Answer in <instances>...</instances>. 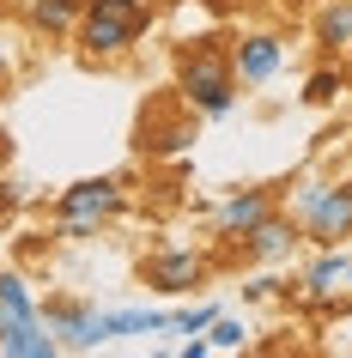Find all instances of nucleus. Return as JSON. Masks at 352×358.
I'll return each instance as SVG.
<instances>
[{"mask_svg": "<svg viewBox=\"0 0 352 358\" xmlns=\"http://www.w3.org/2000/svg\"><path fill=\"white\" fill-rule=\"evenodd\" d=\"M237 243H243V262L279 267V262H292V255H297V243H304V231L292 225V213H286V207H274V213H267V219H261L255 231H243Z\"/></svg>", "mask_w": 352, "mask_h": 358, "instance_id": "nucleus-7", "label": "nucleus"}, {"mask_svg": "<svg viewBox=\"0 0 352 358\" xmlns=\"http://www.w3.org/2000/svg\"><path fill=\"white\" fill-rule=\"evenodd\" d=\"M346 92H352V67H334V61H322V67L304 79V103H310V110H328V103H340Z\"/></svg>", "mask_w": 352, "mask_h": 358, "instance_id": "nucleus-17", "label": "nucleus"}, {"mask_svg": "<svg viewBox=\"0 0 352 358\" xmlns=\"http://www.w3.org/2000/svg\"><path fill=\"white\" fill-rule=\"evenodd\" d=\"M346 267H352V255H346V243H334V249H322L304 273H297V298L310 303V310H334V285L346 280Z\"/></svg>", "mask_w": 352, "mask_h": 358, "instance_id": "nucleus-11", "label": "nucleus"}, {"mask_svg": "<svg viewBox=\"0 0 352 358\" xmlns=\"http://www.w3.org/2000/svg\"><path fill=\"white\" fill-rule=\"evenodd\" d=\"M346 285H352V267H346Z\"/></svg>", "mask_w": 352, "mask_h": 358, "instance_id": "nucleus-26", "label": "nucleus"}, {"mask_svg": "<svg viewBox=\"0 0 352 358\" xmlns=\"http://www.w3.org/2000/svg\"><path fill=\"white\" fill-rule=\"evenodd\" d=\"M6 164H13V134L0 128V176H6Z\"/></svg>", "mask_w": 352, "mask_h": 358, "instance_id": "nucleus-24", "label": "nucleus"}, {"mask_svg": "<svg viewBox=\"0 0 352 358\" xmlns=\"http://www.w3.org/2000/svg\"><path fill=\"white\" fill-rule=\"evenodd\" d=\"M128 213V189H122V176H85V182H67L49 213V237L55 243H92L104 231L115 225Z\"/></svg>", "mask_w": 352, "mask_h": 358, "instance_id": "nucleus-2", "label": "nucleus"}, {"mask_svg": "<svg viewBox=\"0 0 352 358\" xmlns=\"http://www.w3.org/2000/svg\"><path fill=\"white\" fill-rule=\"evenodd\" d=\"M310 37L328 61L352 55V0H316L310 6Z\"/></svg>", "mask_w": 352, "mask_h": 358, "instance_id": "nucleus-12", "label": "nucleus"}, {"mask_svg": "<svg viewBox=\"0 0 352 358\" xmlns=\"http://www.w3.org/2000/svg\"><path fill=\"white\" fill-rule=\"evenodd\" d=\"M286 213H292V225L304 231L310 249H334V243L352 237V194H346V182L310 176V182H297V189L286 194Z\"/></svg>", "mask_w": 352, "mask_h": 358, "instance_id": "nucleus-4", "label": "nucleus"}, {"mask_svg": "<svg viewBox=\"0 0 352 358\" xmlns=\"http://www.w3.org/2000/svg\"><path fill=\"white\" fill-rule=\"evenodd\" d=\"M274 292H292V285H279L274 273H255V280L243 285V298H249V303H255V298H274Z\"/></svg>", "mask_w": 352, "mask_h": 358, "instance_id": "nucleus-22", "label": "nucleus"}, {"mask_svg": "<svg viewBox=\"0 0 352 358\" xmlns=\"http://www.w3.org/2000/svg\"><path fill=\"white\" fill-rule=\"evenodd\" d=\"M24 201H31V194H24V182H13V176H0V225H6V219H13V213H19Z\"/></svg>", "mask_w": 352, "mask_h": 358, "instance_id": "nucleus-20", "label": "nucleus"}, {"mask_svg": "<svg viewBox=\"0 0 352 358\" xmlns=\"http://www.w3.org/2000/svg\"><path fill=\"white\" fill-rule=\"evenodd\" d=\"M134 334H170V310H97L92 316V352L97 346H110V340H134Z\"/></svg>", "mask_w": 352, "mask_h": 358, "instance_id": "nucleus-10", "label": "nucleus"}, {"mask_svg": "<svg viewBox=\"0 0 352 358\" xmlns=\"http://www.w3.org/2000/svg\"><path fill=\"white\" fill-rule=\"evenodd\" d=\"M13 73H19V43H13L6 31H0V92L13 85Z\"/></svg>", "mask_w": 352, "mask_h": 358, "instance_id": "nucleus-21", "label": "nucleus"}, {"mask_svg": "<svg viewBox=\"0 0 352 358\" xmlns=\"http://www.w3.org/2000/svg\"><path fill=\"white\" fill-rule=\"evenodd\" d=\"M61 340L43 328V322H24V328H6L0 334V358H55Z\"/></svg>", "mask_w": 352, "mask_h": 358, "instance_id": "nucleus-16", "label": "nucleus"}, {"mask_svg": "<svg viewBox=\"0 0 352 358\" xmlns=\"http://www.w3.org/2000/svg\"><path fill=\"white\" fill-rule=\"evenodd\" d=\"M140 280L158 298H188L195 285H206V255L188 249V243H164V249H152L146 262H140Z\"/></svg>", "mask_w": 352, "mask_h": 358, "instance_id": "nucleus-5", "label": "nucleus"}, {"mask_svg": "<svg viewBox=\"0 0 352 358\" xmlns=\"http://www.w3.org/2000/svg\"><path fill=\"white\" fill-rule=\"evenodd\" d=\"M346 61H352V55H346Z\"/></svg>", "mask_w": 352, "mask_h": 358, "instance_id": "nucleus-28", "label": "nucleus"}, {"mask_svg": "<svg viewBox=\"0 0 352 358\" xmlns=\"http://www.w3.org/2000/svg\"><path fill=\"white\" fill-rule=\"evenodd\" d=\"M237 73H231V37H195V49H183L176 61V103L206 122L237 110Z\"/></svg>", "mask_w": 352, "mask_h": 358, "instance_id": "nucleus-1", "label": "nucleus"}, {"mask_svg": "<svg viewBox=\"0 0 352 358\" xmlns=\"http://www.w3.org/2000/svg\"><path fill=\"white\" fill-rule=\"evenodd\" d=\"M24 322H43L37 298H31V280H24L19 267H0V334L6 328H24Z\"/></svg>", "mask_w": 352, "mask_h": 358, "instance_id": "nucleus-15", "label": "nucleus"}, {"mask_svg": "<svg viewBox=\"0 0 352 358\" xmlns=\"http://www.w3.org/2000/svg\"><path fill=\"white\" fill-rule=\"evenodd\" d=\"M219 316V303H188V310H170V334H206Z\"/></svg>", "mask_w": 352, "mask_h": 358, "instance_id": "nucleus-19", "label": "nucleus"}, {"mask_svg": "<svg viewBox=\"0 0 352 358\" xmlns=\"http://www.w3.org/2000/svg\"><path fill=\"white\" fill-rule=\"evenodd\" d=\"M274 6H279V13H310L316 0H274Z\"/></svg>", "mask_w": 352, "mask_h": 358, "instance_id": "nucleus-25", "label": "nucleus"}, {"mask_svg": "<svg viewBox=\"0 0 352 358\" xmlns=\"http://www.w3.org/2000/svg\"><path fill=\"white\" fill-rule=\"evenodd\" d=\"M24 13V31L31 37H49V43H67L79 24V0H19Z\"/></svg>", "mask_w": 352, "mask_h": 358, "instance_id": "nucleus-13", "label": "nucleus"}, {"mask_svg": "<svg viewBox=\"0 0 352 358\" xmlns=\"http://www.w3.org/2000/svg\"><path fill=\"white\" fill-rule=\"evenodd\" d=\"M37 316H43V328L61 340V352H92V316H97V303H85V298H49V303H37Z\"/></svg>", "mask_w": 352, "mask_h": 358, "instance_id": "nucleus-9", "label": "nucleus"}, {"mask_svg": "<svg viewBox=\"0 0 352 358\" xmlns=\"http://www.w3.org/2000/svg\"><path fill=\"white\" fill-rule=\"evenodd\" d=\"M206 13H213V19H231V13H243V6H249V0H201Z\"/></svg>", "mask_w": 352, "mask_h": 358, "instance_id": "nucleus-23", "label": "nucleus"}, {"mask_svg": "<svg viewBox=\"0 0 352 358\" xmlns=\"http://www.w3.org/2000/svg\"><path fill=\"white\" fill-rule=\"evenodd\" d=\"M279 207V194L274 189H231L219 201V207L206 213V219H213V237H225V243H237L243 231H255L261 219H267V213Z\"/></svg>", "mask_w": 352, "mask_h": 358, "instance_id": "nucleus-8", "label": "nucleus"}, {"mask_svg": "<svg viewBox=\"0 0 352 358\" xmlns=\"http://www.w3.org/2000/svg\"><path fill=\"white\" fill-rule=\"evenodd\" d=\"M188 146H195V110L140 122V152H152V158H170V152H188Z\"/></svg>", "mask_w": 352, "mask_h": 358, "instance_id": "nucleus-14", "label": "nucleus"}, {"mask_svg": "<svg viewBox=\"0 0 352 358\" xmlns=\"http://www.w3.org/2000/svg\"><path fill=\"white\" fill-rule=\"evenodd\" d=\"M243 340H249V328H243L237 316H225V310H219V316H213V328H206V346H213V352H237Z\"/></svg>", "mask_w": 352, "mask_h": 358, "instance_id": "nucleus-18", "label": "nucleus"}, {"mask_svg": "<svg viewBox=\"0 0 352 358\" xmlns=\"http://www.w3.org/2000/svg\"><path fill=\"white\" fill-rule=\"evenodd\" d=\"M346 194H352V176H346Z\"/></svg>", "mask_w": 352, "mask_h": 358, "instance_id": "nucleus-27", "label": "nucleus"}, {"mask_svg": "<svg viewBox=\"0 0 352 358\" xmlns=\"http://www.w3.org/2000/svg\"><path fill=\"white\" fill-rule=\"evenodd\" d=\"M146 24H152L146 0H79L73 43L85 61H122L134 43L146 37Z\"/></svg>", "mask_w": 352, "mask_h": 358, "instance_id": "nucleus-3", "label": "nucleus"}, {"mask_svg": "<svg viewBox=\"0 0 352 358\" xmlns=\"http://www.w3.org/2000/svg\"><path fill=\"white\" fill-rule=\"evenodd\" d=\"M231 73H237V85H274L279 73H286V37L279 31H243V37H231Z\"/></svg>", "mask_w": 352, "mask_h": 358, "instance_id": "nucleus-6", "label": "nucleus"}]
</instances>
